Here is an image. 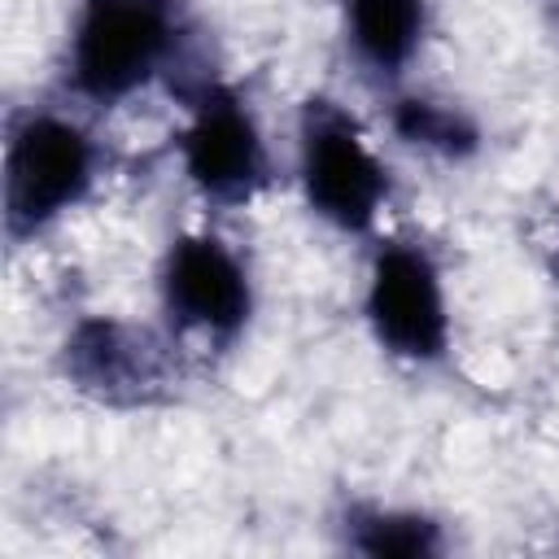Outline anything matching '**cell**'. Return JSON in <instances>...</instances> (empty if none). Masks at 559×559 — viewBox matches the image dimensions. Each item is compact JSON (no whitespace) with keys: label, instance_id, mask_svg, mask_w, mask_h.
I'll list each match as a JSON object with an SVG mask.
<instances>
[{"label":"cell","instance_id":"6da1fadb","mask_svg":"<svg viewBox=\"0 0 559 559\" xmlns=\"http://www.w3.org/2000/svg\"><path fill=\"white\" fill-rule=\"evenodd\" d=\"M183 22L175 0H79L66 35V87L92 105H118L166 74Z\"/></svg>","mask_w":559,"mask_h":559},{"label":"cell","instance_id":"7a4b0ae2","mask_svg":"<svg viewBox=\"0 0 559 559\" xmlns=\"http://www.w3.org/2000/svg\"><path fill=\"white\" fill-rule=\"evenodd\" d=\"M96 140L66 114L22 109L9 118L4 135V231L9 240H31L70 214L96 183Z\"/></svg>","mask_w":559,"mask_h":559},{"label":"cell","instance_id":"3957f363","mask_svg":"<svg viewBox=\"0 0 559 559\" xmlns=\"http://www.w3.org/2000/svg\"><path fill=\"white\" fill-rule=\"evenodd\" d=\"M297 179L306 205L336 231H371L389 201L384 162L371 153L358 118L328 96H310L301 105Z\"/></svg>","mask_w":559,"mask_h":559},{"label":"cell","instance_id":"277c9868","mask_svg":"<svg viewBox=\"0 0 559 559\" xmlns=\"http://www.w3.org/2000/svg\"><path fill=\"white\" fill-rule=\"evenodd\" d=\"M179 131V166L188 183L214 205H245L271 183V153L249 105L227 87L201 79L188 96Z\"/></svg>","mask_w":559,"mask_h":559},{"label":"cell","instance_id":"5b68a950","mask_svg":"<svg viewBox=\"0 0 559 559\" xmlns=\"http://www.w3.org/2000/svg\"><path fill=\"white\" fill-rule=\"evenodd\" d=\"M362 314L380 349L406 362H437L450 349L445 284L424 245L384 240L367 271Z\"/></svg>","mask_w":559,"mask_h":559},{"label":"cell","instance_id":"8992f818","mask_svg":"<svg viewBox=\"0 0 559 559\" xmlns=\"http://www.w3.org/2000/svg\"><path fill=\"white\" fill-rule=\"evenodd\" d=\"M157 293L175 328L201 332L214 345H231L253 314L249 266L214 231H188L170 240L162 258Z\"/></svg>","mask_w":559,"mask_h":559},{"label":"cell","instance_id":"52a82bcc","mask_svg":"<svg viewBox=\"0 0 559 559\" xmlns=\"http://www.w3.org/2000/svg\"><path fill=\"white\" fill-rule=\"evenodd\" d=\"M61 371L79 393L109 406H144L166 384L153 341L105 314H87L70 328L61 345Z\"/></svg>","mask_w":559,"mask_h":559},{"label":"cell","instance_id":"ba28073f","mask_svg":"<svg viewBox=\"0 0 559 559\" xmlns=\"http://www.w3.org/2000/svg\"><path fill=\"white\" fill-rule=\"evenodd\" d=\"M354 57L376 74H397L419 52L428 9L424 0H345Z\"/></svg>","mask_w":559,"mask_h":559},{"label":"cell","instance_id":"9c48e42d","mask_svg":"<svg viewBox=\"0 0 559 559\" xmlns=\"http://www.w3.org/2000/svg\"><path fill=\"white\" fill-rule=\"evenodd\" d=\"M393 131L397 140L424 153H441V157H467L480 144V131L463 109L428 100V96H402L393 105Z\"/></svg>","mask_w":559,"mask_h":559},{"label":"cell","instance_id":"30bf717a","mask_svg":"<svg viewBox=\"0 0 559 559\" xmlns=\"http://www.w3.org/2000/svg\"><path fill=\"white\" fill-rule=\"evenodd\" d=\"M345 537L354 550L371 559H411V555H432L441 550V533L428 515L419 511H354L345 524Z\"/></svg>","mask_w":559,"mask_h":559}]
</instances>
